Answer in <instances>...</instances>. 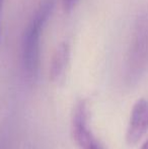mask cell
Segmentation results:
<instances>
[{
  "mask_svg": "<svg viewBox=\"0 0 148 149\" xmlns=\"http://www.w3.org/2000/svg\"><path fill=\"white\" fill-rule=\"evenodd\" d=\"M148 71V11L137 16L125 62L124 80L128 87L140 82Z\"/></svg>",
  "mask_w": 148,
  "mask_h": 149,
  "instance_id": "cell-2",
  "label": "cell"
},
{
  "mask_svg": "<svg viewBox=\"0 0 148 149\" xmlns=\"http://www.w3.org/2000/svg\"><path fill=\"white\" fill-rule=\"evenodd\" d=\"M140 149H148V139L144 142V143H143V145L141 146Z\"/></svg>",
  "mask_w": 148,
  "mask_h": 149,
  "instance_id": "cell-8",
  "label": "cell"
},
{
  "mask_svg": "<svg viewBox=\"0 0 148 149\" xmlns=\"http://www.w3.org/2000/svg\"><path fill=\"white\" fill-rule=\"evenodd\" d=\"M56 0H42L24 30L22 40V62L28 79L32 82L38 79L41 62V36L49 20Z\"/></svg>",
  "mask_w": 148,
  "mask_h": 149,
  "instance_id": "cell-1",
  "label": "cell"
},
{
  "mask_svg": "<svg viewBox=\"0 0 148 149\" xmlns=\"http://www.w3.org/2000/svg\"><path fill=\"white\" fill-rule=\"evenodd\" d=\"M71 132L73 139L79 149H86L97 141L88 125V110L84 100L76 104L71 123Z\"/></svg>",
  "mask_w": 148,
  "mask_h": 149,
  "instance_id": "cell-3",
  "label": "cell"
},
{
  "mask_svg": "<svg viewBox=\"0 0 148 149\" xmlns=\"http://www.w3.org/2000/svg\"><path fill=\"white\" fill-rule=\"evenodd\" d=\"M2 5H3V0H0V19H1V11H2Z\"/></svg>",
  "mask_w": 148,
  "mask_h": 149,
  "instance_id": "cell-9",
  "label": "cell"
},
{
  "mask_svg": "<svg viewBox=\"0 0 148 149\" xmlns=\"http://www.w3.org/2000/svg\"><path fill=\"white\" fill-rule=\"evenodd\" d=\"M79 0H62V6H63L64 11L70 12L74 9L76 4L78 3Z\"/></svg>",
  "mask_w": 148,
  "mask_h": 149,
  "instance_id": "cell-6",
  "label": "cell"
},
{
  "mask_svg": "<svg viewBox=\"0 0 148 149\" xmlns=\"http://www.w3.org/2000/svg\"><path fill=\"white\" fill-rule=\"evenodd\" d=\"M148 131V100H139L134 104L131 112L128 128L126 132V141L129 145H135Z\"/></svg>",
  "mask_w": 148,
  "mask_h": 149,
  "instance_id": "cell-4",
  "label": "cell"
},
{
  "mask_svg": "<svg viewBox=\"0 0 148 149\" xmlns=\"http://www.w3.org/2000/svg\"><path fill=\"white\" fill-rule=\"evenodd\" d=\"M86 149H105V148H104L103 146L101 145V143L97 140V141L93 142L91 145H89Z\"/></svg>",
  "mask_w": 148,
  "mask_h": 149,
  "instance_id": "cell-7",
  "label": "cell"
},
{
  "mask_svg": "<svg viewBox=\"0 0 148 149\" xmlns=\"http://www.w3.org/2000/svg\"><path fill=\"white\" fill-rule=\"evenodd\" d=\"M70 58V47L64 42L57 47L53 54L50 65V79L53 82L59 83L64 78Z\"/></svg>",
  "mask_w": 148,
  "mask_h": 149,
  "instance_id": "cell-5",
  "label": "cell"
}]
</instances>
